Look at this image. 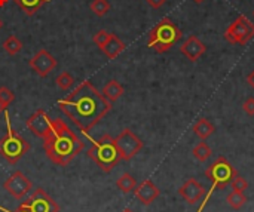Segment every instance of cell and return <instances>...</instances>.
I'll return each mask as SVG.
<instances>
[{
	"label": "cell",
	"mask_w": 254,
	"mask_h": 212,
	"mask_svg": "<svg viewBox=\"0 0 254 212\" xmlns=\"http://www.w3.org/2000/svg\"><path fill=\"white\" fill-rule=\"evenodd\" d=\"M58 106L82 132H89L113 107L88 80L82 82L71 94L58 101Z\"/></svg>",
	"instance_id": "6da1fadb"
},
{
	"label": "cell",
	"mask_w": 254,
	"mask_h": 212,
	"mask_svg": "<svg viewBox=\"0 0 254 212\" xmlns=\"http://www.w3.org/2000/svg\"><path fill=\"white\" fill-rule=\"evenodd\" d=\"M43 149L55 165L65 166L83 150V141L61 119H55L51 132L43 138Z\"/></svg>",
	"instance_id": "7a4b0ae2"
},
{
	"label": "cell",
	"mask_w": 254,
	"mask_h": 212,
	"mask_svg": "<svg viewBox=\"0 0 254 212\" xmlns=\"http://www.w3.org/2000/svg\"><path fill=\"white\" fill-rule=\"evenodd\" d=\"M182 30L170 18H164L150 30L147 46L158 53H164L168 52L182 39Z\"/></svg>",
	"instance_id": "3957f363"
},
{
	"label": "cell",
	"mask_w": 254,
	"mask_h": 212,
	"mask_svg": "<svg viewBox=\"0 0 254 212\" xmlns=\"http://www.w3.org/2000/svg\"><path fill=\"white\" fill-rule=\"evenodd\" d=\"M88 156L104 172H112L121 160L115 138H112L110 135H103L100 140L94 141L92 147L88 150Z\"/></svg>",
	"instance_id": "277c9868"
},
{
	"label": "cell",
	"mask_w": 254,
	"mask_h": 212,
	"mask_svg": "<svg viewBox=\"0 0 254 212\" xmlns=\"http://www.w3.org/2000/svg\"><path fill=\"white\" fill-rule=\"evenodd\" d=\"M7 131L3 138H0V156L10 165H15L24 155L30 152V143L24 140L9 123V116L6 114Z\"/></svg>",
	"instance_id": "5b68a950"
},
{
	"label": "cell",
	"mask_w": 254,
	"mask_h": 212,
	"mask_svg": "<svg viewBox=\"0 0 254 212\" xmlns=\"http://www.w3.org/2000/svg\"><path fill=\"white\" fill-rule=\"evenodd\" d=\"M238 175L237 169L229 163V160L225 156H220L216 159V162L207 168L205 177L210 178L213 183V190L214 189H223L228 184L232 183V180Z\"/></svg>",
	"instance_id": "8992f818"
},
{
	"label": "cell",
	"mask_w": 254,
	"mask_h": 212,
	"mask_svg": "<svg viewBox=\"0 0 254 212\" xmlns=\"http://www.w3.org/2000/svg\"><path fill=\"white\" fill-rule=\"evenodd\" d=\"M254 37V24L246 16L240 15L225 31V39L231 45H247Z\"/></svg>",
	"instance_id": "52a82bcc"
},
{
	"label": "cell",
	"mask_w": 254,
	"mask_h": 212,
	"mask_svg": "<svg viewBox=\"0 0 254 212\" xmlns=\"http://www.w3.org/2000/svg\"><path fill=\"white\" fill-rule=\"evenodd\" d=\"M115 144L122 160H131L143 149V141L131 129H124L115 138Z\"/></svg>",
	"instance_id": "ba28073f"
},
{
	"label": "cell",
	"mask_w": 254,
	"mask_h": 212,
	"mask_svg": "<svg viewBox=\"0 0 254 212\" xmlns=\"http://www.w3.org/2000/svg\"><path fill=\"white\" fill-rule=\"evenodd\" d=\"M22 210H28L30 212H58L60 207L57 202L43 190V189H36L27 201L19 205Z\"/></svg>",
	"instance_id": "9c48e42d"
},
{
	"label": "cell",
	"mask_w": 254,
	"mask_h": 212,
	"mask_svg": "<svg viewBox=\"0 0 254 212\" xmlns=\"http://www.w3.org/2000/svg\"><path fill=\"white\" fill-rule=\"evenodd\" d=\"M33 184L31 181L21 172V171H15L9 178H6V181L3 183V189L15 199L21 201L30 190H31Z\"/></svg>",
	"instance_id": "30bf717a"
},
{
	"label": "cell",
	"mask_w": 254,
	"mask_h": 212,
	"mask_svg": "<svg viewBox=\"0 0 254 212\" xmlns=\"http://www.w3.org/2000/svg\"><path fill=\"white\" fill-rule=\"evenodd\" d=\"M25 125H27L28 131H31L33 135H36V137H39V138H42V140H43V138L51 132V129H52V120L49 119L48 113H46L43 108H39L36 113H33V114L27 119Z\"/></svg>",
	"instance_id": "8fae6325"
},
{
	"label": "cell",
	"mask_w": 254,
	"mask_h": 212,
	"mask_svg": "<svg viewBox=\"0 0 254 212\" xmlns=\"http://www.w3.org/2000/svg\"><path fill=\"white\" fill-rule=\"evenodd\" d=\"M30 68L40 77H46L55 67H57V59L54 58L52 53H49L46 49H40L30 61H28Z\"/></svg>",
	"instance_id": "7c38bea8"
},
{
	"label": "cell",
	"mask_w": 254,
	"mask_h": 212,
	"mask_svg": "<svg viewBox=\"0 0 254 212\" xmlns=\"http://www.w3.org/2000/svg\"><path fill=\"white\" fill-rule=\"evenodd\" d=\"M180 196L190 205L198 204L204 196H205V189L195 180V178H189L179 190Z\"/></svg>",
	"instance_id": "4fadbf2b"
},
{
	"label": "cell",
	"mask_w": 254,
	"mask_h": 212,
	"mask_svg": "<svg viewBox=\"0 0 254 212\" xmlns=\"http://www.w3.org/2000/svg\"><path fill=\"white\" fill-rule=\"evenodd\" d=\"M207 51V46L196 37V36H189L186 42L180 46V52L192 62L198 61Z\"/></svg>",
	"instance_id": "5bb4252c"
},
{
	"label": "cell",
	"mask_w": 254,
	"mask_h": 212,
	"mask_svg": "<svg viewBox=\"0 0 254 212\" xmlns=\"http://www.w3.org/2000/svg\"><path fill=\"white\" fill-rule=\"evenodd\" d=\"M134 193L143 205H150L159 196V189L150 180H144L138 187L134 189Z\"/></svg>",
	"instance_id": "9a60e30c"
},
{
	"label": "cell",
	"mask_w": 254,
	"mask_h": 212,
	"mask_svg": "<svg viewBox=\"0 0 254 212\" xmlns=\"http://www.w3.org/2000/svg\"><path fill=\"white\" fill-rule=\"evenodd\" d=\"M101 51L107 55V58L115 59L116 56H119V53H122L125 51V43L116 34L110 33V37H109L107 43L104 45V48Z\"/></svg>",
	"instance_id": "2e32d148"
},
{
	"label": "cell",
	"mask_w": 254,
	"mask_h": 212,
	"mask_svg": "<svg viewBox=\"0 0 254 212\" xmlns=\"http://www.w3.org/2000/svg\"><path fill=\"white\" fill-rule=\"evenodd\" d=\"M124 86L118 82V80H109L106 85H104V88H103V91H101V94H103V97L107 100V101H110L112 104L116 101V100H119L122 95H124Z\"/></svg>",
	"instance_id": "e0dca14e"
},
{
	"label": "cell",
	"mask_w": 254,
	"mask_h": 212,
	"mask_svg": "<svg viewBox=\"0 0 254 212\" xmlns=\"http://www.w3.org/2000/svg\"><path fill=\"white\" fill-rule=\"evenodd\" d=\"M216 132V128H214V125L210 122V120H207V119H199L195 125H193V134L196 135V137H199L202 141L204 140H207L208 137H211L213 134Z\"/></svg>",
	"instance_id": "ac0fdd59"
},
{
	"label": "cell",
	"mask_w": 254,
	"mask_h": 212,
	"mask_svg": "<svg viewBox=\"0 0 254 212\" xmlns=\"http://www.w3.org/2000/svg\"><path fill=\"white\" fill-rule=\"evenodd\" d=\"M18 7L28 16H33L45 3L51 1V0H13Z\"/></svg>",
	"instance_id": "d6986e66"
},
{
	"label": "cell",
	"mask_w": 254,
	"mask_h": 212,
	"mask_svg": "<svg viewBox=\"0 0 254 212\" xmlns=\"http://www.w3.org/2000/svg\"><path fill=\"white\" fill-rule=\"evenodd\" d=\"M116 186H118V189H119L122 193H129V192H132V190L137 187V183H135V178H134L131 174L125 172V174H122V175L118 178Z\"/></svg>",
	"instance_id": "ffe728a7"
},
{
	"label": "cell",
	"mask_w": 254,
	"mask_h": 212,
	"mask_svg": "<svg viewBox=\"0 0 254 212\" xmlns=\"http://www.w3.org/2000/svg\"><path fill=\"white\" fill-rule=\"evenodd\" d=\"M3 49L9 53V55H16L21 49H22V43L16 36H9L4 42H3Z\"/></svg>",
	"instance_id": "44dd1931"
},
{
	"label": "cell",
	"mask_w": 254,
	"mask_h": 212,
	"mask_svg": "<svg viewBox=\"0 0 254 212\" xmlns=\"http://www.w3.org/2000/svg\"><path fill=\"white\" fill-rule=\"evenodd\" d=\"M226 202H228V205H229L232 210H240V208H243V207L246 205L247 198L244 196V193L232 192V193H229V195H228Z\"/></svg>",
	"instance_id": "7402d4cb"
},
{
	"label": "cell",
	"mask_w": 254,
	"mask_h": 212,
	"mask_svg": "<svg viewBox=\"0 0 254 212\" xmlns=\"http://www.w3.org/2000/svg\"><path fill=\"white\" fill-rule=\"evenodd\" d=\"M193 153V158L199 162H205L210 156H211V149L205 144V143H199L198 146L193 147L192 150Z\"/></svg>",
	"instance_id": "603a6c76"
},
{
	"label": "cell",
	"mask_w": 254,
	"mask_h": 212,
	"mask_svg": "<svg viewBox=\"0 0 254 212\" xmlns=\"http://www.w3.org/2000/svg\"><path fill=\"white\" fill-rule=\"evenodd\" d=\"M89 7L97 16H104L110 10V3L107 0H92Z\"/></svg>",
	"instance_id": "cb8c5ba5"
},
{
	"label": "cell",
	"mask_w": 254,
	"mask_h": 212,
	"mask_svg": "<svg viewBox=\"0 0 254 212\" xmlns=\"http://www.w3.org/2000/svg\"><path fill=\"white\" fill-rule=\"evenodd\" d=\"M55 83H57V86H58L61 91H67V89H70V88L73 86L74 79L71 77L70 73L64 71V73H61V74L55 79Z\"/></svg>",
	"instance_id": "d4e9b609"
},
{
	"label": "cell",
	"mask_w": 254,
	"mask_h": 212,
	"mask_svg": "<svg viewBox=\"0 0 254 212\" xmlns=\"http://www.w3.org/2000/svg\"><path fill=\"white\" fill-rule=\"evenodd\" d=\"M109 37H110V33H107L106 30H100V31H97V33L94 34V43H95L100 49H103L104 45L107 43Z\"/></svg>",
	"instance_id": "484cf974"
},
{
	"label": "cell",
	"mask_w": 254,
	"mask_h": 212,
	"mask_svg": "<svg viewBox=\"0 0 254 212\" xmlns=\"http://www.w3.org/2000/svg\"><path fill=\"white\" fill-rule=\"evenodd\" d=\"M232 189H234V192L244 193V192L249 189V183H247V180H246V178H243V177L237 175V177L232 180Z\"/></svg>",
	"instance_id": "4316f807"
},
{
	"label": "cell",
	"mask_w": 254,
	"mask_h": 212,
	"mask_svg": "<svg viewBox=\"0 0 254 212\" xmlns=\"http://www.w3.org/2000/svg\"><path fill=\"white\" fill-rule=\"evenodd\" d=\"M15 100V95H13V92L12 91H9L6 86H1L0 88V101L7 107L12 101Z\"/></svg>",
	"instance_id": "83f0119b"
},
{
	"label": "cell",
	"mask_w": 254,
	"mask_h": 212,
	"mask_svg": "<svg viewBox=\"0 0 254 212\" xmlns=\"http://www.w3.org/2000/svg\"><path fill=\"white\" fill-rule=\"evenodd\" d=\"M243 110L249 114V116H254V98L249 97L244 103H243Z\"/></svg>",
	"instance_id": "f1b7e54d"
},
{
	"label": "cell",
	"mask_w": 254,
	"mask_h": 212,
	"mask_svg": "<svg viewBox=\"0 0 254 212\" xmlns=\"http://www.w3.org/2000/svg\"><path fill=\"white\" fill-rule=\"evenodd\" d=\"M147 1V4L150 6V7H153V9H159V7H162L165 3H167V0H146Z\"/></svg>",
	"instance_id": "f546056e"
},
{
	"label": "cell",
	"mask_w": 254,
	"mask_h": 212,
	"mask_svg": "<svg viewBox=\"0 0 254 212\" xmlns=\"http://www.w3.org/2000/svg\"><path fill=\"white\" fill-rule=\"evenodd\" d=\"M247 83H249V85H250V86L254 89V70L250 73V74H249V76H247Z\"/></svg>",
	"instance_id": "4dcf8cb0"
},
{
	"label": "cell",
	"mask_w": 254,
	"mask_h": 212,
	"mask_svg": "<svg viewBox=\"0 0 254 212\" xmlns=\"http://www.w3.org/2000/svg\"><path fill=\"white\" fill-rule=\"evenodd\" d=\"M0 211H3V212H12V211H7V210H4V208H0ZM15 212H30L28 210H22V208H19L18 211H15Z\"/></svg>",
	"instance_id": "1f68e13d"
},
{
	"label": "cell",
	"mask_w": 254,
	"mask_h": 212,
	"mask_svg": "<svg viewBox=\"0 0 254 212\" xmlns=\"http://www.w3.org/2000/svg\"><path fill=\"white\" fill-rule=\"evenodd\" d=\"M3 111H6V106L0 101V113H3Z\"/></svg>",
	"instance_id": "d6a6232c"
},
{
	"label": "cell",
	"mask_w": 254,
	"mask_h": 212,
	"mask_svg": "<svg viewBox=\"0 0 254 212\" xmlns=\"http://www.w3.org/2000/svg\"><path fill=\"white\" fill-rule=\"evenodd\" d=\"M193 1H195V3H198V4H199V3H204V1H205V0H193Z\"/></svg>",
	"instance_id": "836d02e7"
},
{
	"label": "cell",
	"mask_w": 254,
	"mask_h": 212,
	"mask_svg": "<svg viewBox=\"0 0 254 212\" xmlns=\"http://www.w3.org/2000/svg\"><path fill=\"white\" fill-rule=\"evenodd\" d=\"M122 212H134V211H132V210H129V208H125Z\"/></svg>",
	"instance_id": "e575fe53"
},
{
	"label": "cell",
	"mask_w": 254,
	"mask_h": 212,
	"mask_svg": "<svg viewBox=\"0 0 254 212\" xmlns=\"http://www.w3.org/2000/svg\"><path fill=\"white\" fill-rule=\"evenodd\" d=\"M1 25H3V22H1V19H0V28H1Z\"/></svg>",
	"instance_id": "d590c367"
},
{
	"label": "cell",
	"mask_w": 254,
	"mask_h": 212,
	"mask_svg": "<svg viewBox=\"0 0 254 212\" xmlns=\"http://www.w3.org/2000/svg\"><path fill=\"white\" fill-rule=\"evenodd\" d=\"M253 16H254V10H253Z\"/></svg>",
	"instance_id": "8d00e7d4"
}]
</instances>
